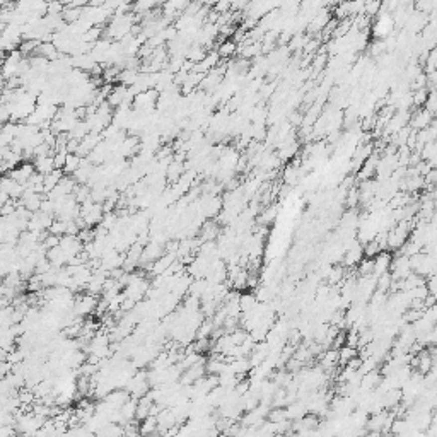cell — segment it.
I'll return each instance as SVG.
<instances>
[{
    "label": "cell",
    "mask_w": 437,
    "mask_h": 437,
    "mask_svg": "<svg viewBox=\"0 0 437 437\" xmlns=\"http://www.w3.org/2000/svg\"><path fill=\"white\" fill-rule=\"evenodd\" d=\"M36 171H34L33 162H21L14 171H10V178L14 179V181H17L19 184H22V186H26V183L29 181V178Z\"/></svg>",
    "instance_id": "1"
},
{
    "label": "cell",
    "mask_w": 437,
    "mask_h": 437,
    "mask_svg": "<svg viewBox=\"0 0 437 437\" xmlns=\"http://www.w3.org/2000/svg\"><path fill=\"white\" fill-rule=\"evenodd\" d=\"M391 255L390 253H379L376 258H372V262H374V270H372V275L374 277H381L384 274H388L391 268Z\"/></svg>",
    "instance_id": "2"
},
{
    "label": "cell",
    "mask_w": 437,
    "mask_h": 437,
    "mask_svg": "<svg viewBox=\"0 0 437 437\" xmlns=\"http://www.w3.org/2000/svg\"><path fill=\"white\" fill-rule=\"evenodd\" d=\"M33 166H34V171H36V173H38V174H41V176H46V174H50L51 171L55 169V164H53V155H50V157L34 159Z\"/></svg>",
    "instance_id": "3"
},
{
    "label": "cell",
    "mask_w": 437,
    "mask_h": 437,
    "mask_svg": "<svg viewBox=\"0 0 437 437\" xmlns=\"http://www.w3.org/2000/svg\"><path fill=\"white\" fill-rule=\"evenodd\" d=\"M63 176H65V174H63L62 169H53L50 174L43 176V188H45V193H50V191L57 186L58 181L63 178Z\"/></svg>",
    "instance_id": "4"
},
{
    "label": "cell",
    "mask_w": 437,
    "mask_h": 437,
    "mask_svg": "<svg viewBox=\"0 0 437 437\" xmlns=\"http://www.w3.org/2000/svg\"><path fill=\"white\" fill-rule=\"evenodd\" d=\"M429 123H432V115L426 110L419 111V113L415 115V118L412 120V127L422 128V130H426V128L429 127Z\"/></svg>",
    "instance_id": "5"
},
{
    "label": "cell",
    "mask_w": 437,
    "mask_h": 437,
    "mask_svg": "<svg viewBox=\"0 0 437 437\" xmlns=\"http://www.w3.org/2000/svg\"><path fill=\"white\" fill-rule=\"evenodd\" d=\"M81 161L82 159L79 157V155H75V154H69L67 155V161H65V166H63V174H74L75 171L79 169V167H81Z\"/></svg>",
    "instance_id": "6"
},
{
    "label": "cell",
    "mask_w": 437,
    "mask_h": 437,
    "mask_svg": "<svg viewBox=\"0 0 437 437\" xmlns=\"http://www.w3.org/2000/svg\"><path fill=\"white\" fill-rule=\"evenodd\" d=\"M236 51V43L234 41H222V43H219L217 45V55H219V58L222 57V58H227V57H231L232 53H234Z\"/></svg>",
    "instance_id": "7"
},
{
    "label": "cell",
    "mask_w": 437,
    "mask_h": 437,
    "mask_svg": "<svg viewBox=\"0 0 437 437\" xmlns=\"http://www.w3.org/2000/svg\"><path fill=\"white\" fill-rule=\"evenodd\" d=\"M372 270H374V262L371 258H362L359 262V274L366 279V277H372Z\"/></svg>",
    "instance_id": "8"
},
{
    "label": "cell",
    "mask_w": 437,
    "mask_h": 437,
    "mask_svg": "<svg viewBox=\"0 0 437 437\" xmlns=\"http://www.w3.org/2000/svg\"><path fill=\"white\" fill-rule=\"evenodd\" d=\"M67 155H69V152H55V154H53L55 169H63L65 161H67Z\"/></svg>",
    "instance_id": "9"
},
{
    "label": "cell",
    "mask_w": 437,
    "mask_h": 437,
    "mask_svg": "<svg viewBox=\"0 0 437 437\" xmlns=\"http://www.w3.org/2000/svg\"><path fill=\"white\" fill-rule=\"evenodd\" d=\"M10 122V106L9 104H0V127Z\"/></svg>",
    "instance_id": "10"
},
{
    "label": "cell",
    "mask_w": 437,
    "mask_h": 437,
    "mask_svg": "<svg viewBox=\"0 0 437 437\" xmlns=\"http://www.w3.org/2000/svg\"><path fill=\"white\" fill-rule=\"evenodd\" d=\"M434 7H436V3H434V2H419V3H417V9H419V10H424V14H426L427 10L434 9Z\"/></svg>",
    "instance_id": "11"
}]
</instances>
